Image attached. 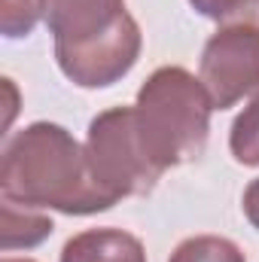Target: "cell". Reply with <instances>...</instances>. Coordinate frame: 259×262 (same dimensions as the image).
Returning a JSON list of instances; mask_svg holds the SVG:
<instances>
[{
  "label": "cell",
  "instance_id": "obj_12",
  "mask_svg": "<svg viewBox=\"0 0 259 262\" xmlns=\"http://www.w3.org/2000/svg\"><path fill=\"white\" fill-rule=\"evenodd\" d=\"M244 210H247V216H250V223L259 229V180L247 189V195H244Z\"/></svg>",
  "mask_w": 259,
  "mask_h": 262
},
{
  "label": "cell",
  "instance_id": "obj_7",
  "mask_svg": "<svg viewBox=\"0 0 259 262\" xmlns=\"http://www.w3.org/2000/svg\"><path fill=\"white\" fill-rule=\"evenodd\" d=\"M61 262H143V250L122 232H89L67 241Z\"/></svg>",
  "mask_w": 259,
  "mask_h": 262
},
{
  "label": "cell",
  "instance_id": "obj_11",
  "mask_svg": "<svg viewBox=\"0 0 259 262\" xmlns=\"http://www.w3.org/2000/svg\"><path fill=\"white\" fill-rule=\"evenodd\" d=\"M192 3L204 15H213V18H223V15H232V12L250 6V0H192Z\"/></svg>",
  "mask_w": 259,
  "mask_h": 262
},
{
  "label": "cell",
  "instance_id": "obj_1",
  "mask_svg": "<svg viewBox=\"0 0 259 262\" xmlns=\"http://www.w3.org/2000/svg\"><path fill=\"white\" fill-rule=\"evenodd\" d=\"M3 195L67 213H92L116 201L95 183L89 156L58 125H34L6 149Z\"/></svg>",
  "mask_w": 259,
  "mask_h": 262
},
{
  "label": "cell",
  "instance_id": "obj_6",
  "mask_svg": "<svg viewBox=\"0 0 259 262\" xmlns=\"http://www.w3.org/2000/svg\"><path fill=\"white\" fill-rule=\"evenodd\" d=\"M140 37L134 21L125 18L119 31H113L110 37L76 49V52H61L58 61L64 67V73L70 79H76L79 85H110L116 76H122L137 55Z\"/></svg>",
  "mask_w": 259,
  "mask_h": 262
},
{
  "label": "cell",
  "instance_id": "obj_13",
  "mask_svg": "<svg viewBox=\"0 0 259 262\" xmlns=\"http://www.w3.org/2000/svg\"><path fill=\"white\" fill-rule=\"evenodd\" d=\"M6 262H12V259H6Z\"/></svg>",
  "mask_w": 259,
  "mask_h": 262
},
{
  "label": "cell",
  "instance_id": "obj_4",
  "mask_svg": "<svg viewBox=\"0 0 259 262\" xmlns=\"http://www.w3.org/2000/svg\"><path fill=\"white\" fill-rule=\"evenodd\" d=\"M201 76L207 82L213 107L220 110L259 85V31L229 28L217 34L204 49Z\"/></svg>",
  "mask_w": 259,
  "mask_h": 262
},
{
  "label": "cell",
  "instance_id": "obj_10",
  "mask_svg": "<svg viewBox=\"0 0 259 262\" xmlns=\"http://www.w3.org/2000/svg\"><path fill=\"white\" fill-rule=\"evenodd\" d=\"M34 28V6L31 0H6V34L21 37Z\"/></svg>",
  "mask_w": 259,
  "mask_h": 262
},
{
  "label": "cell",
  "instance_id": "obj_9",
  "mask_svg": "<svg viewBox=\"0 0 259 262\" xmlns=\"http://www.w3.org/2000/svg\"><path fill=\"white\" fill-rule=\"evenodd\" d=\"M232 152L244 165H259V98L253 107L235 122L232 131Z\"/></svg>",
  "mask_w": 259,
  "mask_h": 262
},
{
  "label": "cell",
  "instance_id": "obj_5",
  "mask_svg": "<svg viewBox=\"0 0 259 262\" xmlns=\"http://www.w3.org/2000/svg\"><path fill=\"white\" fill-rule=\"evenodd\" d=\"M43 12L55 31L58 52L85 49L119 31L128 18L122 0H43Z\"/></svg>",
  "mask_w": 259,
  "mask_h": 262
},
{
  "label": "cell",
  "instance_id": "obj_2",
  "mask_svg": "<svg viewBox=\"0 0 259 262\" xmlns=\"http://www.w3.org/2000/svg\"><path fill=\"white\" fill-rule=\"evenodd\" d=\"M207 98L189 73L177 67L159 70L137 98L140 146L156 171L201 152L207 137Z\"/></svg>",
  "mask_w": 259,
  "mask_h": 262
},
{
  "label": "cell",
  "instance_id": "obj_8",
  "mask_svg": "<svg viewBox=\"0 0 259 262\" xmlns=\"http://www.w3.org/2000/svg\"><path fill=\"white\" fill-rule=\"evenodd\" d=\"M171 262H244L238 247L223 238H192L180 244Z\"/></svg>",
  "mask_w": 259,
  "mask_h": 262
},
{
  "label": "cell",
  "instance_id": "obj_3",
  "mask_svg": "<svg viewBox=\"0 0 259 262\" xmlns=\"http://www.w3.org/2000/svg\"><path fill=\"white\" fill-rule=\"evenodd\" d=\"M89 168H92L95 183L113 198L128 195V192H143L153 186L159 171L149 165V159L140 146L134 110H110L92 122Z\"/></svg>",
  "mask_w": 259,
  "mask_h": 262
}]
</instances>
